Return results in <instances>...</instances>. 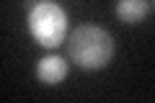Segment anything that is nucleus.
<instances>
[{
	"label": "nucleus",
	"mask_w": 155,
	"mask_h": 103,
	"mask_svg": "<svg viewBox=\"0 0 155 103\" xmlns=\"http://www.w3.org/2000/svg\"><path fill=\"white\" fill-rule=\"evenodd\" d=\"M67 52L80 70L93 72L111 65L116 44L106 28L93 26V23H83V26H75L72 34L67 36Z\"/></svg>",
	"instance_id": "nucleus-1"
},
{
	"label": "nucleus",
	"mask_w": 155,
	"mask_h": 103,
	"mask_svg": "<svg viewBox=\"0 0 155 103\" xmlns=\"http://www.w3.org/2000/svg\"><path fill=\"white\" fill-rule=\"evenodd\" d=\"M26 21H28L26 26H28L31 39L36 44H41V47H47V49L60 47L67 39V13L57 3H52V0H44L41 5L28 11Z\"/></svg>",
	"instance_id": "nucleus-2"
},
{
	"label": "nucleus",
	"mask_w": 155,
	"mask_h": 103,
	"mask_svg": "<svg viewBox=\"0 0 155 103\" xmlns=\"http://www.w3.org/2000/svg\"><path fill=\"white\" fill-rule=\"evenodd\" d=\"M67 77V62L60 54H47L36 62V80L41 85H60Z\"/></svg>",
	"instance_id": "nucleus-3"
},
{
	"label": "nucleus",
	"mask_w": 155,
	"mask_h": 103,
	"mask_svg": "<svg viewBox=\"0 0 155 103\" xmlns=\"http://www.w3.org/2000/svg\"><path fill=\"white\" fill-rule=\"evenodd\" d=\"M150 13L147 0H116L114 3V16L124 26H140Z\"/></svg>",
	"instance_id": "nucleus-4"
},
{
	"label": "nucleus",
	"mask_w": 155,
	"mask_h": 103,
	"mask_svg": "<svg viewBox=\"0 0 155 103\" xmlns=\"http://www.w3.org/2000/svg\"><path fill=\"white\" fill-rule=\"evenodd\" d=\"M153 3H155V0H153Z\"/></svg>",
	"instance_id": "nucleus-5"
}]
</instances>
